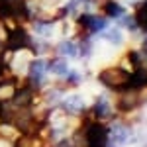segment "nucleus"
Returning a JSON list of instances; mask_svg holds the SVG:
<instances>
[{
  "mask_svg": "<svg viewBox=\"0 0 147 147\" xmlns=\"http://www.w3.org/2000/svg\"><path fill=\"white\" fill-rule=\"evenodd\" d=\"M80 131H82L84 147H108L110 143V127H106L100 120L86 118Z\"/></svg>",
  "mask_w": 147,
  "mask_h": 147,
  "instance_id": "1",
  "label": "nucleus"
},
{
  "mask_svg": "<svg viewBox=\"0 0 147 147\" xmlns=\"http://www.w3.org/2000/svg\"><path fill=\"white\" fill-rule=\"evenodd\" d=\"M98 82L116 92L129 90V71L122 67H106L98 73Z\"/></svg>",
  "mask_w": 147,
  "mask_h": 147,
  "instance_id": "2",
  "label": "nucleus"
},
{
  "mask_svg": "<svg viewBox=\"0 0 147 147\" xmlns=\"http://www.w3.org/2000/svg\"><path fill=\"white\" fill-rule=\"evenodd\" d=\"M4 49L10 51V53H16V51H22V49H32L35 51V45L32 41L30 34L24 30L22 26H14V28H8L6 30V37H4Z\"/></svg>",
  "mask_w": 147,
  "mask_h": 147,
  "instance_id": "3",
  "label": "nucleus"
},
{
  "mask_svg": "<svg viewBox=\"0 0 147 147\" xmlns=\"http://www.w3.org/2000/svg\"><path fill=\"white\" fill-rule=\"evenodd\" d=\"M143 104V98L139 96V90H124L120 92V96H118V100H116V110H120V112H134L136 108H139Z\"/></svg>",
  "mask_w": 147,
  "mask_h": 147,
  "instance_id": "4",
  "label": "nucleus"
},
{
  "mask_svg": "<svg viewBox=\"0 0 147 147\" xmlns=\"http://www.w3.org/2000/svg\"><path fill=\"white\" fill-rule=\"evenodd\" d=\"M77 24L84 30V34H96V32L106 30V26H108L106 18H98V16H92V14H80Z\"/></svg>",
  "mask_w": 147,
  "mask_h": 147,
  "instance_id": "5",
  "label": "nucleus"
},
{
  "mask_svg": "<svg viewBox=\"0 0 147 147\" xmlns=\"http://www.w3.org/2000/svg\"><path fill=\"white\" fill-rule=\"evenodd\" d=\"M28 69H30V79H28V82L34 84L35 88H39L41 82H43V79H45L47 63L43 61V59H34V61H30Z\"/></svg>",
  "mask_w": 147,
  "mask_h": 147,
  "instance_id": "6",
  "label": "nucleus"
},
{
  "mask_svg": "<svg viewBox=\"0 0 147 147\" xmlns=\"http://www.w3.org/2000/svg\"><path fill=\"white\" fill-rule=\"evenodd\" d=\"M92 118L94 120H106V118H112V108L106 98H96L94 106H92Z\"/></svg>",
  "mask_w": 147,
  "mask_h": 147,
  "instance_id": "7",
  "label": "nucleus"
},
{
  "mask_svg": "<svg viewBox=\"0 0 147 147\" xmlns=\"http://www.w3.org/2000/svg\"><path fill=\"white\" fill-rule=\"evenodd\" d=\"M134 20L137 24V30H143L147 34V0L139 2L136 6V12H134Z\"/></svg>",
  "mask_w": 147,
  "mask_h": 147,
  "instance_id": "8",
  "label": "nucleus"
},
{
  "mask_svg": "<svg viewBox=\"0 0 147 147\" xmlns=\"http://www.w3.org/2000/svg\"><path fill=\"white\" fill-rule=\"evenodd\" d=\"M61 108L67 114H80L84 110V102H82V98H79V96H71V98H65V100H63Z\"/></svg>",
  "mask_w": 147,
  "mask_h": 147,
  "instance_id": "9",
  "label": "nucleus"
},
{
  "mask_svg": "<svg viewBox=\"0 0 147 147\" xmlns=\"http://www.w3.org/2000/svg\"><path fill=\"white\" fill-rule=\"evenodd\" d=\"M47 71H51L53 75H59V77H65L69 73V67H67V61L63 57H55L51 61H47Z\"/></svg>",
  "mask_w": 147,
  "mask_h": 147,
  "instance_id": "10",
  "label": "nucleus"
},
{
  "mask_svg": "<svg viewBox=\"0 0 147 147\" xmlns=\"http://www.w3.org/2000/svg\"><path fill=\"white\" fill-rule=\"evenodd\" d=\"M100 8L104 10L106 18H122L124 16V6L118 4V2H114V0H106Z\"/></svg>",
  "mask_w": 147,
  "mask_h": 147,
  "instance_id": "11",
  "label": "nucleus"
},
{
  "mask_svg": "<svg viewBox=\"0 0 147 147\" xmlns=\"http://www.w3.org/2000/svg\"><path fill=\"white\" fill-rule=\"evenodd\" d=\"M57 51L63 57H77L79 55V47L75 45L73 41H61V43L57 45Z\"/></svg>",
  "mask_w": 147,
  "mask_h": 147,
  "instance_id": "12",
  "label": "nucleus"
},
{
  "mask_svg": "<svg viewBox=\"0 0 147 147\" xmlns=\"http://www.w3.org/2000/svg\"><path fill=\"white\" fill-rule=\"evenodd\" d=\"M110 136H112L114 143H125L129 139V129L124 127V125H118V127H114L112 131H110Z\"/></svg>",
  "mask_w": 147,
  "mask_h": 147,
  "instance_id": "13",
  "label": "nucleus"
},
{
  "mask_svg": "<svg viewBox=\"0 0 147 147\" xmlns=\"http://www.w3.org/2000/svg\"><path fill=\"white\" fill-rule=\"evenodd\" d=\"M104 37H106V41H110V43H114V45H120V43L124 41L120 30H108V32L104 34Z\"/></svg>",
  "mask_w": 147,
  "mask_h": 147,
  "instance_id": "14",
  "label": "nucleus"
},
{
  "mask_svg": "<svg viewBox=\"0 0 147 147\" xmlns=\"http://www.w3.org/2000/svg\"><path fill=\"white\" fill-rule=\"evenodd\" d=\"M79 82H80V75H79V73L69 71L67 75H65V84H67V86H77Z\"/></svg>",
  "mask_w": 147,
  "mask_h": 147,
  "instance_id": "15",
  "label": "nucleus"
},
{
  "mask_svg": "<svg viewBox=\"0 0 147 147\" xmlns=\"http://www.w3.org/2000/svg\"><path fill=\"white\" fill-rule=\"evenodd\" d=\"M122 26L127 28L129 32H136L137 30V24H136V20H134V16H124V18H122Z\"/></svg>",
  "mask_w": 147,
  "mask_h": 147,
  "instance_id": "16",
  "label": "nucleus"
},
{
  "mask_svg": "<svg viewBox=\"0 0 147 147\" xmlns=\"http://www.w3.org/2000/svg\"><path fill=\"white\" fill-rule=\"evenodd\" d=\"M6 73H8V63H6V61H4V59L0 57V79H2V77H4Z\"/></svg>",
  "mask_w": 147,
  "mask_h": 147,
  "instance_id": "17",
  "label": "nucleus"
},
{
  "mask_svg": "<svg viewBox=\"0 0 147 147\" xmlns=\"http://www.w3.org/2000/svg\"><path fill=\"white\" fill-rule=\"evenodd\" d=\"M57 147H77V145H75L71 139H63V141H59V143H57Z\"/></svg>",
  "mask_w": 147,
  "mask_h": 147,
  "instance_id": "18",
  "label": "nucleus"
},
{
  "mask_svg": "<svg viewBox=\"0 0 147 147\" xmlns=\"http://www.w3.org/2000/svg\"><path fill=\"white\" fill-rule=\"evenodd\" d=\"M112 147H114V145H112Z\"/></svg>",
  "mask_w": 147,
  "mask_h": 147,
  "instance_id": "19",
  "label": "nucleus"
}]
</instances>
